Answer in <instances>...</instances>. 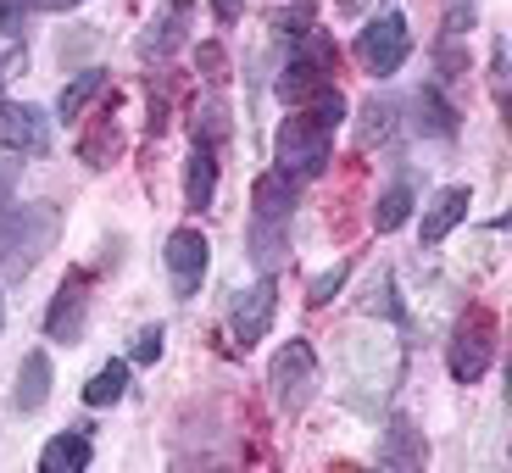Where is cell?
<instances>
[{
	"label": "cell",
	"mask_w": 512,
	"mask_h": 473,
	"mask_svg": "<svg viewBox=\"0 0 512 473\" xmlns=\"http://www.w3.org/2000/svg\"><path fill=\"white\" fill-rule=\"evenodd\" d=\"M101 90H106V73H101V67H90V73H78L73 84H62V95H56V112H62V117H78Z\"/></svg>",
	"instance_id": "21"
},
{
	"label": "cell",
	"mask_w": 512,
	"mask_h": 473,
	"mask_svg": "<svg viewBox=\"0 0 512 473\" xmlns=\"http://www.w3.org/2000/svg\"><path fill=\"white\" fill-rule=\"evenodd\" d=\"M45 12H73V6H84V0H39Z\"/></svg>",
	"instance_id": "33"
},
{
	"label": "cell",
	"mask_w": 512,
	"mask_h": 473,
	"mask_svg": "<svg viewBox=\"0 0 512 473\" xmlns=\"http://www.w3.org/2000/svg\"><path fill=\"white\" fill-rule=\"evenodd\" d=\"M190 12H195V0H162V12L151 17V28L140 34V56H173L184 45V28H190Z\"/></svg>",
	"instance_id": "11"
},
{
	"label": "cell",
	"mask_w": 512,
	"mask_h": 473,
	"mask_svg": "<svg viewBox=\"0 0 512 473\" xmlns=\"http://www.w3.org/2000/svg\"><path fill=\"white\" fill-rule=\"evenodd\" d=\"M51 396V357L45 351H28L23 357V373H17V412H39Z\"/></svg>",
	"instance_id": "17"
},
{
	"label": "cell",
	"mask_w": 512,
	"mask_h": 473,
	"mask_svg": "<svg viewBox=\"0 0 512 473\" xmlns=\"http://www.w3.org/2000/svg\"><path fill=\"white\" fill-rule=\"evenodd\" d=\"M390 117H396V106L379 101V95L362 106V123H357V145H362V151H368L373 140H384V134H390Z\"/></svg>",
	"instance_id": "24"
},
{
	"label": "cell",
	"mask_w": 512,
	"mask_h": 473,
	"mask_svg": "<svg viewBox=\"0 0 512 473\" xmlns=\"http://www.w3.org/2000/svg\"><path fill=\"white\" fill-rule=\"evenodd\" d=\"M368 312H384V318H401V307L390 301V279H379V284H373V301H368Z\"/></svg>",
	"instance_id": "30"
},
{
	"label": "cell",
	"mask_w": 512,
	"mask_h": 473,
	"mask_svg": "<svg viewBox=\"0 0 512 473\" xmlns=\"http://www.w3.org/2000/svg\"><path fill=\"white\" fill-rule=\"evenodd\" d=\"M273 312H279V284H273V273H262V279L234 301V318H229L234 323V340L256 346V340L273 329Z\"/></svg>",
	"instance_id": "9"
},
{
	"label": "cell",
	"mask_w": 512,
	"mask_h": 473,
	"mask_svg": "<svg viewBox=\"0 0 512 473\" xmlns=\"http://www.w3.org/2000/svg\"><path fill=\"white\" fill-rule=\"evenodd\" d=\"M468 190H462V184H451V190H440L435 201H429V212H423V245H440L446 240L451 229H457L462 218H468Z\"/></svg>",
	"instance_id": "12"
},
{
	"label": "cell",
	"mask_w": 512,
	"mask_h": 473,
	"mask_svg": "<svg viewBox=\"0 0 512 473\" xmlns=\"http://www.w3.org/2000/svg\"><path fill=\"white\" fill-rule=\"evenodd\" d=\"M162 323H156V329H140V340H134V351H128V362H156L162 357Z\"/></svg>",
	"instance_id": "27"
},
{
	"label": "cell",
	"mask_w": 512,
	"mask_h": 473,
	"mask_svg": "<svg viewBox=\"0 0 512 473\" xmlns=\"http://www.w3.org/2000/svg\"><path fill=\"white\" fill-rule=\"evenodd\" d=\"M412 128H418V134H435V140H451V134H457V112H451L446 101H440V90H418L412 95Z\"/></svg>",
	"instance_id": "19"
},
{
	"label": "cell",
	"mask_w": 512,
	"mask_h": 473,
	"mask_svg": "<svg viewBox=\"0 0 512 473\" xmlns=\"http://www.w3.org/2000/svg\"><path fill=\"white\" fill-rule=\"evenodd\" d=\"M17 179H23V167H17L12 156H0V212L17 201Z\"/></svg>",
	"instance_id": "29"
},
{
	"label": "cell",
	"mask_w": 512,
	"mask_h": 473,
	"mask_svg": "<svg viewBox=\"0 0 512 473\" xmlns=\"http://www.w3.org/2000/svg\"><path fill=\"white\" fill-rule=\"evenodd\" d=\"M329 84H334V45H329V34L312 28L307 45H301V56H290V67L279 73V95L295 101V106H307L312 95H323Z\"/></svg>",
	"instance_id": "4"
},
{
	"label": "cell",
	"mask_w": 512,
	"mask_h": 473,
	"mask_svg": "<svg viewBox=\"0 0 512 473\" xmlns=\"http://www.w3.org/2000/svg\"><path fill=\"white\" fill-rule=\"evenodd\" d=\"M34 6H39V0H0V34H17Z\"/></svg>",
	"instance_id": "28"
},
{
	"label": "cell",
	"mask_w": 512,
	"mask_h": 473,
	"mask_svg": "<svg viewBox=\"0 0 512 473\" xmlns=\"http://www.w3.org/2000/svg\"><path fill=\"white\" fill-rule=\"evenodd\" d=\"M0 151L17 156H45L51 151V123L28 101H0Z\"/></svg>",
	"instance_id": "7"
},
{
	"label": "cell",
	"mask_w": 512,
	"mask_h": 473,
	"mask_svg": "<svg viewBox=\"0 0 512 473\" xmlns=\"http://www.w3.org/2000/svg\"><path fill=\"white\" fill-rule=\"evenodd\" d=\"M201 62H206V78H212V84H223V78H229V73H223V51H218V45H206Z\"/></svg>",
	"instance_id": "31"
},
{
	"label": "cell",
	"mask_w": 512,
	"mask_h": 473,
	"mask_svg": "<svg viewBox=\"0 0 512 473\" xmlns=\"http://www.w3.org/2000/svg\"><path fill=\"white\" fill-rule=\"evenodd\" d=\"M490 357H496V318H490L485 307H468L457 318V329H451V346H446V368L457 384H474L485 379Z\"/></svg>",
	"instance_id": "3"
},
{
	"label": "cell",
	"mask_w": 512,
	"mask_h": 473,
	"mask_svg": "<svg viewBox=\"0 0 512 473\" xmlns=\"http://www.w3.org/2000/svg\"><path fill=\"white\" fill-rule=\"evenodd\" d=\"M84 307H90V273H67V284L56 290L51 312H45L51 340H78V329H84Z\"/></svg>",
	"instance_id": "10"
},
{
	"label": "cell",
	"mask_w": 512,
	"mask_h": 473,
	"mask_svg": "<svg viewBox=\"0 0 512 473\" xmlns=\"http://www.w3.org/2000/svg\"><path fill=\"white\" fill-rule=\"evenodd\" d=\"M407 51H412V28H407L401 12L373 17V23L357 34V62H362V73H373V78H390L401 62H407Z\"/></svg>",
	"instance_id": "5"
},
{
	"label": "cell",
	"mask_w": 512,
	"mask_h": 473,
	"mask_svg": "<svg viewBox=\"0 0 512 473\" xmlns=\"http://www.w3.org/2000/svg\"><path fill=\"white\" fill-rule=\"evenodd\" d=\"M329 151H334V128L323 123L312 106L284 117L279 134H273V162H279V173H290V179H318L323 167H329Z\"/></svg>",
	"instance_id": "2"
},
{
	"label": "cell",
	"mask_w": 512,
	"mask_h": 473,
	"mask_svg": "<svg viewBox=\"0 0 512 473\" xmlns=\"http://www.w3.org/2000/svg\"><path fill=\"white\" fill-rule=\"evenodd\" d=\"M423 457H429V446H423V429H412L407 418H396L390 429H384V446H379V462L384 468H423Z\"/></svg>",
	"instance_id": "13"
},
{
	"label": "cell",
	"mask_w": 512,
	"mask_h": 473,
	"mask_svg": "<svg viewBox=\"0 0 512 473\" xmlns=\"http://www.w3.org/2000/svg\"><path fill=\"white\" fill-rule=\"evenodd\" d=\"M167 279H173V295H184L190 301L195 290H201V273H206V256H212V245H206L201 229H179L167 234Z\"/></svg>",
	"instance_id": "8"
},
{
	"label": "cell",
	"mask_w": 512,
	"mask_h": 473,
	"mask_svg": "<svg viewBox=\"0 0 512 473\" xmlns=\"http://www.w3.org/2000/svg\"><path fill=\"white\" fill-rule=\"evenodd\" d=\"M90 457H95L90 435H78V429H73V435H56L51 446L39 451V473H84V468H90Z\"/></svg>",
	"instance_id": "16"
},
{
	"label": "cell",
	"mask_w": 512,
	"mask_h": 473,
	"mask_svg": "<svg viewBox=\"0 0 512 473\" xmlns=\"http://www.w3.org/2000/svg\"><path fill=\"white\" fill-rule=\"evenodd\" d=\"M251 206H256V218L290 223V212H295V179H290V173H262V179L251 184Z\"/></svg>",
	"instance_id": "14"
},
{
	"label": "cell",
	"mask_w": 512,
	"mask_h": 473,
	"mask_svg": "<svg viewBox=\"0 0 512 473\" xmlns=\"http://www.w3.org/2000/svg\"><path fill=\"white\" fill-rule=\"evenodd\" d=\"M212 195H218V151H212V145H195L190 167H184V201H190L195 212H206Z\"/></svg>",
	"instance_id": "15"
},
{
	"label": "cell",
	"mask_w": 512,
	"mask_h": 473,
	"mask_svg": "<svg viewBox=\"0 0 512 473\" xmlns=\"http://www.w3.org/2000/svg\"><path fill=\"white\" fill-rule=\"evenodd\" d=\"M223 134H229V117H223L218 101H206L201 112H195V145H212V151H218Z\"/></svg>",
	"instance_id": "25"
},
{
	"label": "cell",
	"mask_w": 512,
	"mask_h": 473,
	"mask_svg": "<svg viewBox=\"0 0 512 473\" xmlns=\"http://www.w3.org/2000/svg\"><path fill=\"white\" fill-rule=\"evenodd\" d=\"M0 329H6V301H0Z\"/></svg>",
	"instance_id": "34"
},
{
	"label": "cell",
	"mask_w": 512,
	"mask_h": 473,
	"mask_svg": "<svg viewBox=\"0 0 512 473\" xmlns=\"http://www.w3.org/2000/svg\"><path fill=\"white\" fill-rule=\"evenodd\" d=\"M407 218H412V190L407 184H390V190L379 195V206H373V229L390 234V229H401Z\"/></svg>",
	"instance_id": "23"
},
{
	"label": "cell",
	"mask_w": 512,
	"mask_h": 473,
	"mask_svg": "<svg viewBox=\"0 0 512 473\" xmlns=\"http://www.w3.org/2000/svg\"><path fill=\"white\" fill-rule=\"evenodd\" d=\"M284 245H290V223L251 218V256H256V268H262V273H279Z\"/></svg>",
	"instance_id": "18"
},
{
	"label": "cell",
	"mask_w": 512,
	"mask_h": 473,
	"mask_svg": "<svg viewBox=\"0 0 512 473\" xmlns=\"http://www.w3.org/2000/svg\"><path fill=\"white\" fill-rule=\"evenodd\" d=\"M212 12H218V23H240L245 0H212Z\"/></svg>",
	"instance_id": "32"
},
{
	"label": "cell",
	"mask_w": 512,
	"mask_h": 473,
	"mask_svg": "<svg viewBox=\"0 0 512 473\" xmlns=\"http://www.w3.org/2000/svg\"><path fill=\"white\" fill-rule=\"evenodd\" d=\"M123 151V128H117V117H95V128L78 140V156L90 167H112V156Z\"/></svg>",
	"instance_id": "20"
},
{
	"label": "cell",
	"mask_w": 512,
	"mask_h": 473,
	"mask_svg": "<svg viewBox=\"0 0 512 473\" xmlns=\"http://www.w3.org/2000/svg\"><path fill=\"white\" fill-rule=\"evenodd\" d=\"M123 390H128V362H106V368L84 384V401H90V407H112V401H123Z\"/></svg>",
	"instance_id": "22"
},
{
	"label": "cell",
	"mask_w": 512,
	"mask_h": 473,
	"mask_svg": "<svg viewBox=\"0 0 512 473\" xmlns=\"http://www.w3.org/2000/svg\"><path fill=\"white\" fill-rule=\"evenodd\" d=\"M62 234V212L51 201L17 206V212H0V273L6 279H23L39 268V256L56 245Z\"/></svg>",
	"instance_id": "1"
},
{
	"label": "cell",
	"mask_w": 512,
	"mask_h": 473,
	"mask_svg": "<svg viewBox=\"0 0 512 473\" xmlns=\"http://www.w3.org/2000/svg\"><path fill=\"white\" fill-rule=\"evenodd\" d=\"M268 384H273V407L279 412H301L318 390V357H312L307 340H290V346L273 357L268 368Z\"/></svg>",
	"instance_id": "6"
},
{
	"label": "cell",
	"mask_w": 512,
	"mask_h": 473,
	"mask_svg": "<svg viewBox=\"0 0 512 473\" xmlns=\"http://www.w3.org/2000/svg\"><path fill=\"white\" fill-rule=\"evenodd\" d=\"M346 273H351V262H340L334 273H318V279L307 284V301H312V307H323V301H334V290L346 284Z\"/></svg>",
	"instance_id": "26"
}]
</instances>
